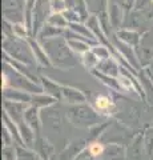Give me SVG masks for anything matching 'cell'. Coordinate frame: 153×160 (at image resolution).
I'll return each mask as SVG.
<instances>
[{
    "label": "cell",
    "mask_w": 153,
    "mask_h": 160,
    "mask_svg": "<svg viewBox=\"0 0 153 160\" xmlns=\"http://www.w3.org/2000/svg\"><path fill=\"white\" fill-rule=\"evenodd\" d=\"M39 109L40 108L29 104L28 108L26 109V113H24V120H26L28 126L35 131L36 136H39V133H40V127H41V119H40Z\"/></svg>",
    "instance_id": "obj_11"
},
{
    "label": "cell",
    "mask_w": 153,
    "mask_h": 160,
    "mask_svg": "<svg viewBox=\"0 0 153 160\" xmlns=\"http://www.w3.org/2000/svg\"><path fill=\"white\" fill-rule=\"evenodd\" d=\"M51 0H36L35 8H33L32 15V29H31V38H36L43 26L47 23L48 18L51 16Z\"/></svg>",
    "instance_id": "obj_5"
},
{
    "label": "cell",
    "mask_w": 153,
    "mask_h": 160,
    "mask_svg": "<svg viewBox=\"0 0 153 160\" xmlns=\"http://www.w3.org/2000/svg\"><path fill=\"white\" fill-rule=\"evenodd\" d=\"M92 51L95 52V55L98 58V60H105L108 58H111L112 56V53L109 51V48L105 47V46H103V44H97V46H95L92 48Z\"/></svg>",
    "instance_id": "obj_24"
},
{
    "label": "cell",
    "mask_w": 153,
    "mask_h": 160,
    "mask_svg": "<svg viewBox=\"0 0 153 160\" xmlns=\"http://www.w3.org/2000/svg\"><path fill=\"white\" fill-rule=\"evenodd\" d=\"M3 67H4L3 76L7 79L8 87L23 89V91H27L29 93H41V92H44L41 86H39L37 83L29 80L27 76H24V75H22L20 72H17L11 64L4 62Z\"/></svg>",
    "instance_id": "obj_4"
},
{
    "label": "cell",
    "mask_w": 153,
    "mask_h": 160,
    "mask_svg": "<svg viewBox=\"0 0 153 160\" xmlns=\"http://www.w3.org/2000/svg\"><path fill=\"white\" fill-rule=\"evenodd\" d=\"M153 0H136L135 2V9L136 11H148L151 8Z\"/></svg>",
    "instance_id": "obj_30"
},
{
    "label": "cell",
    "mask_w": 153,
    "mask_h": 160,
    "mask_svg": "<svg viewBox=\"0 0 153 160\" xmlns=\"http://www.w3.org/2000/svg\"><path fill=\"white\" fill-rule=\"evenodd\" d=\"M33 151H35L36 155H39L40 158H45L49 159L53 155V146L51 143L48 142L47 139H44L41 136H36V140H35V143H33Z\"/></svg>",
    "instance_id": "obj_13"
},
{
    "label": "cell",
    "mask_w": 153,
    "mask_h": 160,
    "mask_svg": "<svg viewBox=\"0 0 153 160\" xmlns=\"http://www.w3.org/2000/svg\"><path fill=\"white\" fill-rule=\"evenodd\" d=\"M63 15H64V18L67 19L68 24H75V23H84L80 15H79L77 12H75V11H72V9H65V11L63 12Z\"/></svg>",
    "instance_id": "obj_27"
},
{
    "label": "cell",
    "mask_w": 153,
    "mask_h": 160,
    "mask_svg": "<svg viewBox=\"0 0 153 160\" xmlns=\"http://www.w3.org/2000/svg\"><path fill=\"white\" fill-rule=\"evenodd\" d=\"M12 143H13V138H12L11 132L8 131V128L6 126H3V144H4V147L12 146Z\"/></svg>",
    "instance_id": "obj_31"
},
{
    "label": "cell",
    "mask_w": 153,
    "mask_h": 160,
    "mask_svg": "<svg viewBox=\"0 0 153 160\" xmlns=\"http://www.w3.org/2000/svg\"><path fill=\"white\" fill-rule=\"evenodd\" d=\"M81 63L83 66L88 68V69H96L98 63H100V60H98V58L95 55V52L92 51V49H89V51H87L85 53L81 55Z\"/></svg>",
    "instance_id": "obj_21"
},
{
    "label": "cell",
    "mask_w": 153,
    "mask_h": 160,
    "mask_svg": "<svg viewBox=\"0 0 153 160\" xmlns=\"http://www.w3.org/2000/svg\"><path fill=\"white\" fill-rule=\"evenodd\" d=\"M146 16H148V19H152L153 18V3H152V6L149 8V11H148V13H146Z\"/></svg>",
    "instance_id": "obj_33"
},
{
    "label": "cell",
    "mask_w": 153,
    "mask_h": 160,
    "mask_svg": "<svg viewBox=\"0 0 153 160\" xmlns=\"http://www.w3.org/2000/svg\"><path fill=\"white\" fill-rule=\"evenodd\" d=\"M3 156H4V160H16V158H17L16 147L15 146H6L3 148Z\"/></svg>",
    "instance_id": "obj_29"
},
{
    "label": "cell",
    "mask_w": 153,
    "mask_h": 160,
    "mask_svg": "<svg viewBox=\"0 0 153 160\" xmlns=\"http://www.w3.org/2000/svg\"><path fill=\"white\" fill-rule=\"evenodd\" d=\"M116 36L117 39L122 42L127 46H131V47H136L137 44L140 43V33H137L136 31H132V29H120V31L116 32Z\"/></svg>",
    "instance_id": "obj_17"
},
{
    "label": "cell",
    "mask_w": 153,
    "mask_h": 160,
    "mask_svg": "<svg viewBox=\"0 0 153 160\" xmlns=\"http://www.w3.org/2000/svg\"><path fill=\"white\" fill-rule=\"evenodd\" d=\"M68 28H71L72 31H75L76 33L81 35V36L87 38V39H89V40H93V42H98L97 38H96V35L92 32V29L88 27L85 23H75V24H69V27H68Z\"/></svg>",
    "instance_id": "obj_20"
},
{
    "label": "cell",
    "mask_w": 153,
    "mask_h": 160,
    "mask_svg": "<svg viewBox=\"0 0 153 160\" xmlns=\"http://www.w3.org/2000/svg\"><path fill=\"white\" fill-rule=\"evenodd\" d=\"M28 43H29V46H31L33 56H35L36 63L39 64V66H41V67L52 66V63H51V60H49L45 49H44V47H43V44L39 42L36 38H31V36H29L28 38Z\"/></svg>",
    "instance_id": "obj_7"
},
{
    "label": "cell",
    "mask_w": 153,
    "mask_h": 160,
    "mask_svg": "<svg viewBox=\"0 0 153 160\" xmlns=\"http://www.w3.org/2000/svg\"><path fill=\"white\" fill-rule=\"evenodd\" d=\"M93 106L100 115H109L112 109L115 108V102L107 95H97L93 100Z\"/></svg>",
    "instance_id": "obj_14"
},
{
    "label": "cell",
    "mask_w": 153,
    "mask_h": 160,
    "mask_svg": "<svg viewBox=\"0 0 153 160\" xmlns=\"http://www.w3.org/2000/svg\"><path fill=\"white\" fill-rule=\"evenodd\" d=\"M87 148V142L85 140H75V142L69 143L67 148L61 152V159L63 160H71L73 158H77L84 149Z\"/></svg>",
    "instance_id": "obj_15"
},
{
    "label": "cell",
    "mask_w": 153,
    "mask_h": 160,
    "mask_svg": "<svg viewBox=\"0 0 153 160\" xmlns=\"http://www.w3.org/2000/svg\"><path fill=\"white\" fill-rule=\"evenodd\" d=\"M3 98H4V100H11V102L31 104L32 93H29L27 91H23V89L8 87L6 89H3Z\"/></svg>",
    "instance_id": "obj_10"
},
{
    "label": "cell",
    "mask_w": 153,
    "mask_h": 160,
    "mask_svg": "<svg viewBox=\"0 0 153 160\" xmlns=\"http://www.w3.org/2000/svg\"><path fill=\"white\" fill-rule=\"evenodd\" d=\"M135 2H136V0H125V7H127V9H129V8H132L133 6H135Z\"/></svg>",
    "instance_id": "obj_32"
},
{
    "label": "cell",
    "mask_w": 153,
    "mask_h": 160,
    "mask_svg": "<svg viewBox=\"0 0 153 160\" xmlns=\"http://www.w3.org/2000/svg\"><path fill=\"white\" fill-rule=\"evenodd\" d=\"M88 149H89V152H91L95 158H98V156H101V155L104 153L105 147H104V144H103V143L95 140V142H91V143H89V146H88Z\"/></svg>",
    "instance_id": "obj_26"
},
{
    "label": "cell",
    "mask_w": 153,
    "mask_h": 160,
    "mask_svg": "<svg viewBox=\"0 0 153 160\" xmlns=\"http://www.w3.org/2000/svg\"><path fill=\"white\" fill-rule=\"evenodd\" d=\"M56 103V99L49 96L45 92L41 93H32L31 99V106H35L37 108H48Z\"/></svg>",
    "instance_id": "obj_19"
},
{
    "label": "cell",
    "mask_w": 153,
    "mask_h": 160,
    "mask_svg": "<svg viewBox=\"0 0 153 160\" xmlns=\"http://www.w3.org/2000/svg\"><path fill=\"white\" fill-rule=\"evenodd\" d=\"M51 9L52 13H63L67 9L65 0H51Z\"/></svg>",
    "instance_id": "obj_28"
},
{
    "label": "cell",
    "mask_w": 153,
    "mask_h": 160,
    "mask_svg": "<svg viewBox=\"0 0 153 160\" xmlns=\"http://www.w3.org/2000/svg\"><path fill=\"white\" fill-rule=\"evenodd\" d=\"M44 49L51 60L52 66H55L60 69H69L77 64V60L75 58V52L68 46V42L64 36L49 39L41 42Z\"/></svg>",
    "instance_id": "obj_1"
},
{
    "label": "cell",
    "mask_w": 153,
    "mask_h": 160,
    "mask_svg": "<svg viewBox=\"0 0 153 160\" xmlns=\"http://www.w3.org/2000/svg\"><path fill=\"white\" fill-rule=\"evenodd\" d=\"M68 42V46L71 47V49L73 52H77V53H85L87 51H89L91 48H93L92 46L85 40H77V39H72V40H67Z\"/></svg>",
    "instance_id": "obj_22"
},
{
    "label": "cell",
    "mask_w": 153,
    "mask_h": 160,
    "mask_svg": "<svg viewBox=\"0 0 153 160\" xmlns=\"http://www.w3.org/2000/svg\"><path fill=\"white\" fill-rule=\"evenodd\" d=\"M65 3L67 9H72V11L77 12L81 16L83 22H87L88 18H89V13H88V6L85 0H65Z\"/></svg>",
    "instance_id": "obj_18"
},
{
    "label": "cell",
    "mask_w": 153,
    "mask_h": 160,
    "mask_svg": "<svg viewBox=\"0 0 153 160\" xmlns=\"http://www.w3.org/2000/svg\"><path fill=\"white\" fill-rule=\"evenodd\" d=\"M40 78V83L43 87V91L49 96L55 98L57 102H61V87L63 84H59L56 82H53L52 79H49L47 76H39Z\"/></svg>",
    "instance_id": "obj_12"
},
{
    "label": "cell",
    "mask_w": 153,
    "mask_h": 160,
    "mask_svg": "<svg viewBox=\"0 0 153 160\" xmlns=\"http://www.w3.org/2000/svg\"><path fill=\"white\" fill-rule=\"evenodd\" d=\"M67 116L73 126L80 128H88V127L91 128L98 124L103 115H100L91 106L81 103V104H72L67 111Z\"/></svg>",
    "instance_id": "obj_3"
},
{
    "label": "cell",
    "mask_w": 153,
    "mask_h": 160,
    "mask_svg": "<svg viewBox=\"0 0 153 160\" xmlns=\"http://www.w3.org/2000/svg\"><path fill=\"white\" fill-rule=\"evenodd\" d=\"M3 48H4V53H7L8 56H11L12 59L17 60V62H22L32 68L37 64L31 49V46L28 43V39L4 38Z\"/></svg>",
    "instance_id": "obj_2"
},
{
    "label": "cell",
    "mask_w": 153,
    "mask_h": 160,
    "mask_svg": "<svg viewBox=\"0 0 153 160\" xmlns=\"http://www.w3.org/2000/svg\"><path fill=\"white\" fill-rule=\"evenodd\" d=\"M109 127V122H103V123H98L96 126L91 127V139H97L100 135H103V132Z\"/></svg>",
    "instance_id": "obj_25"
},
{
    "label": "cell",
    "mask_w": 153,
    "mask_h": 160,
    "mask_svg": "<svg viewBox=\"0 0 153 160\" xmlns=\"http://www.w3.org/2000/svg\"><path fill=\"white\" fill-rule=\"evenodd\" d=\"M61 102H65L68 104H71V106L72 104H81L87 102V95L71 86H63L61 87Z\"/></svg>",
    "instance_id": "obj_8"
},
{
    "label": "cell",
    "mask_w": 153,
    "mask_h": 160,
    "mask_svg": "<svg viewBox=\"0 0 153 160\" xmlns=\"http://www.w3.org/2000/svg\"><path fill=\"white\" fill-rule=\"evenodd\" d=\"M27 108H28V104H26V103L11 102V100H4L3 102L4 113H7L16 124L22 123L24 120V113H26Z\"/></svg>",
    "instance_id": "obj_6"
},
{
    "label": "cell",
    "mask_w": 153,
    "mask_h": 160,
    "mask_svg": "<svg viewBox=\"0 0 153 160\" xmlns=\"http://www.w3.org/2000/svg\"><path fill=\"white\" fill-rule=\"evenodd\" d=\"M64 31L65 29H61V28H57V27H53L51 24L45 23L43 26V28L40 29V32L36 36V39L39 42H44V40H49V39H55V38H60L64 35Z\"/></svg>",
    "instance_id": "obj_16"
},
{
    "label": "cell",
    "mask_w": 153,
    "mask_h": 160,
    "mask_svg": "<svg viewBox=\"0 0 153 160\" xmlns=\"http://www.w3.org/2000/svg\"><path fill=\"white\" fill-rule=\"evenodd\" d=\"M121 68L122 66L118 63V60L116 58H108L105 60H101L97 66V71H100L105 75H109V76H113V78H118L121 75Z\"/></svg>",
    "instance_id": "obj_9"
},
{
    "label": "cell",
    "mask_w": 153,
    "mask_h": 160,
    "mask_svg": "<svg viewBox=\"0 0 153 160\" xmlns=\"http://www.w3.org/2000/svg\"><path fill=\"white\" fill-rule=\"evenodd\" d=\"M47 23L51 24V26H53V27L61 28V29H67L68 27H69V24H68L67 19L64 18L63 13H51V16L48 18Z\"/></svg>",
    "instance_id": "obj_23"
}]
</instances>
